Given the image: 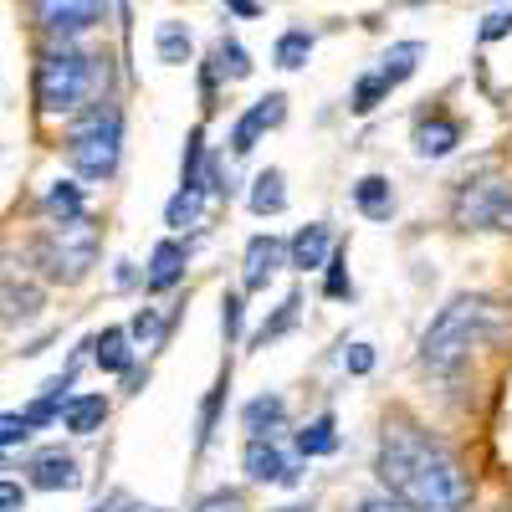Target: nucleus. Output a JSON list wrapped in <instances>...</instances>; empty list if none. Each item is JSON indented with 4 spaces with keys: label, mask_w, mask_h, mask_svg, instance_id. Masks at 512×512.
Wrapping results in <instances>:
<instances>
[{
    "label": "nucleus",
    "mask_w": 512,
    "mask_h": 512,
    "mask_svg": "<svg viewBox=\"0 0 512 512\" xmlns=\"http://www.w3.org/2000/svg\"><path fill=\"white\" fill-rule=\"evenodd\" d=\"M164 333H169V318H164L159 308H139L134 323H128V338H139V349H144V354L164 344Z\"/></svg>",
    "instance_id": "24"
},
{
    "label": "nucleus",
    "mask_w": 512,
    "mask_h": 512,
    "mask_svg": "<svg viewBox=\"0 0 512 512\" xmlns=\"http://www.w3.org/2000/svg\"><path fill=\"white\" fill-rule=\"evenodd\" d=\"M308 52H313V31H282V41H277V67H303L308 62Z\"/></svg>",
    "instance_id": "27"
},
{
    "label": "nucleus",
    "mask_w": 512,
    "mask_h": 512,
    "mask_svg": "<svg viewBox=\"0 0 512 512\" xmlns=\"http://www.w3.org/2000/svg\"><path fill=\"white\" fill-rule=\"evenodd\" d=\"M103 420H108V400L103 395H72L62 405V425H67L72 436H93Z\"/></svg>",
    "instance_id": "17"
},
{
    "label": "nucleus",
    "mask_w": 512,
    "mask_h": 512,
    "mask_svg": "<svg viewBox=\"0 0 512 512\" xmlns=\"http://www.w3.org/2000/svg\"><path fill=\"white\" fill-rule=\"evenodd\" d=\"M277 512H308V507H277Z\"/></svg>",
    "instance_id": "40"
},
{
    "label": "nucleus",
    "mask_w": 512,
    "mask_h": 512,
    "mask_svg": "<svg viewBox=\"0 0 512 512\" xmlns=\"http://www.w3.org/2000/svg\"><path fill=\"white\" fill-rule=\"evenodd\" d=\"M241 425H246V436H251V441H272L282 425H287V405H282V395H256V400L241 410Z\"/></svg>",
    "instance_id": "16"
},
{
    "label": "nucleus",
    "mask_w": 512,
    "mask_h": 512,
    "mask_svg": "<svg viewBox=\"0 0 512 512\" xmlns=\"http://www.w3.org/2000/svg\"><path fill=\"white\" fill-rule=\"evenodd\" d=\"M98 364L108 369V374H123L128 364H134V349H128V328H103V338H98Z\"/></svg>",
    "instance_id": "21"
},
{
    "label": "nucleus",
    "mask_w": 512,
    "mask_h": 512,
    "mask_svg": "<svg viewBox=\"0 0 512 512\" xmlns=\"http://www.w3.org/2000/svg\"><path fill=\"white\" fill-rule=\"evenodd\" d=\"M246 272H241V287L246 292H256V287H267L282 267H287V246L277 241V236H251L246 241V262H241Z\"/></svg>",
    "instance_id": "10"
},
{
    "label": "nucleus",
    "mask_w": 512,
    "mask_h": 512,
    "mask_svg": "<svg viewBox=\"0 0 512 512\" xmlns=\"http://www.w3.org/2000/svg\"><path fill=\"white\" fill-rule=\"evenodd\" d=\"M502 323H507V313L492 303V297L461 292V297H451V303L436 313V323L425 328L420 364L436 369V374H456L466 359H472V349H482L492 333H502Z\"/></svg>",
    "instance_id": "2"
},
{
    "label": "nucleus",
    "mask_w": 512,
    "mask_h": 512,
    "mask_svg": "<svg viewBox=\"0 0 512 512\" xmlns=\"http://www.w3.org/2000/svg\"><path fill=\"white\" fill-rule=\"evenodd\" d=\"M31 487H41V492H72L82 477H77V461L67 456V451H41V456H31Z\"/></svg>",
    "instance_id": "12"
},
{
    "label": "nucleus",
    "mask_w": 512,
    "mask_h": 512,
    "mask_svg": "<svg viewBox=\"0 0 512 512\" xmlns=\"http://www.w3.org/2000/svg\"><path fill=\"white\" fill-rule=\"evenodd\" d=\"M251 210L256 216H277V210H287V190H282V169H262L251 185Z\"/></svg>",
    "instance_id": "19"
},
{
    "label": "nucleus",
    "mask_w": 512,
    "mask_h": 512,
    "mask_svg": "<svg viewBox=\"0 0 512 512\" xmlns=\"http://www.w3.org/2000/svg\"><path fill=\"white\" fill-rule=\"evenodd\" d=\"M36 308H41L36 287H11V292H6V318H31Z\"/></svg>",
    "instance_id": "31"
},
{
    "label": "nucleus",
    "mask_w": 512,
    "mask_h": 512,
    "mask_svg": "<svg viewBox=\"0 0 512 512\" xmlns=\"http://www.w3.org/2000/svg\"><path fill=\"white\" fill-rule=\"evenodd\" d=\"M21 502H26L21 482H0V512H21Z\"/></svg>",
    "instance_id": "36"
},
{
    "label": "nucleus",
    "mask_w": 512,
    "mask_h": 512,
    "mask_svg": "<svg viewBox=\"0 0 512 512\" xmlns=\"http://www.w3.org/2000/svg\"><path fill=\"white\" fill-rule=\"evenodd\" d=\"M297 451H303V456H333L338 451V420L318 415L308 431H297Z\"/></svg>",
    "instance_id": "20"
},
{
    "label": "nucleus",
    "mask_w": 512,
    "mask_h": 512,
    "mask_svg": "<svg viewBox=\"0 0 512 512\" xmlns=\"http://www.w3.org/2000/svg\"><path fill=\"white\" fill-rule=\"evenodd\" d=\"M216 62H221V72H226L231 82L251 77V57H246V47H241V41H221V47H216Z\"/></svg>",
    "instance_id": "29"
},
{
    "label": "nucleus",
    "mask_w": 512,
    "mask_h": 512,
    "mask_svg": "<svg viewBox=\"0 0 512 512\" xmlns=\"http://www.w3.org/2000/svg\"><path fill=\"white\" fill-rule=\"evenodd\" d=\"M323 292L328 297H354V282H349V256L344 251H328V262H323Z\"/></svg>",
    "instance_id": "26"
},
{
    "label": "nucleus",
    "mask_w": 512,
    "mask_h": 512,
    "mask_svg": "<svg viewBox=\"0 0 512 512\" xmlns=\"http://www.w3.org/2000/svg\"><path fill=\"white\" fill-rule=\"evenodd\" d=\"M31 6H36V26L62 41L93 31L108 16V0H31Z\"/></svg>",
    "instance_id": "8"
},
{
    "label": "nucleus",
    "mask_w": 512,
    "mask_h": 512,
    "mask_svg": "<svg viewBox=\"0 0 512 512\" xmlns=\"http://www.w3.org/2000/svg\"><path fill=\"white\" fill-rule=\"evenodd\" d=\"M36 256H41V267H47L52 282H82L98 267V226L88 216L57 221L47 236L36 241Z\"/></svg>",
    "instance_id": "5"
},
{
    "label": "nucleus",
    "mask_w": 512,
    "mask_h": 512,
    "mask_svg": "<svg viewBox=\"0 0 512 512\" xmlns=\"http://www.w3.org/2000/svg\"><path fill=\"white\" fill-rule=\"evenodd\" d=\"M328 251H333V231H328L323 221H313V226H303V231L287 241V267H297V272H323Z\"/></svg>",
    "instance_id": "11"
},
{
    "label": "nucleus",
    "mask_w": 512,
    "mask_h": 512,
    "mask_svg": "<svg viewBox=\"0 0 512 512\" xmlns=\"http://www.w3.org/2000/svg\"><path fill=\"white\" fill-rule=\"evenodd\" d=\"M354 512H410V507H400V502H395L390 492H384V497H364V502H359Z\"/></svg>",
    "instance_id": "37"
},
{
    "label": "nucleus",
    "mask_w": 512,
    "mask_h": 512,
    "mask_svg": "<svg viewBox=\"0 0 512 512\" xmlns=\"http://www.w3.org/2000/svg\"><path fill=\"white\" fill-rule=\"evenodd\" d=\"M31 436V425L21 420V410H0V451L6 446H21Z\"/></svg>",
    "instance_id": "30"
},
{
    "label": "nucleus",
    "mask_w": 512,
    "mask_h": 512,
    "mask_svg": "<svg viewBox=\"0 0 512 512\" xmlns=\"http://www.w3.org/2000/svg\"><path fill=\"white\" fill-rule=\"evenodd\" d=\"M241 466H246V477L251 482H297V472L287 466V456L272 446V441H246V456H241Z\"/></svg>",
    "instance_id": "15"
},
{
    "label": "nucleus",
    "mask_w": 512,
    "mask_h": 512,
    "mask_svg": "<svg viewBox=\"0 0 512 512\" xmlns=\"http://www.w3.org/2000/svg\"><path fill=\"white\" fill-rule=\"evenodd\" d=\"M98 512H159V507H144V502H128V497H118V502H108V507H98Z\"/></svg>",
    "instance_id": "38"
},
{
    "label": "nucleus",
    "mask_w": 512,
    "mask_h": 512,
    "mask_svg": "<svg viewBox=\"0 0 512 512\" xmlns=\"http://www.w3.org/2000/svg\"><path fill=\"white\" fill-rule=\"evenodd\" d=\"M93 93H98V57H88L82 47H72V41H62V47H52L47 57H41V67H36V108L47 118L77 113L82 103H93Z\"/></svg>",
    "instance_id": "3"
},
{
    "label": "nucleus",
    "mask_w": 512,
    "mask_h": 512,
    "mask_svg": "<svg viewBox=\"0 0 512 512\" xmlns=\"http://www.w3.org/2000/svg\"><path fill=\"white\" fill-rule=\"evenodd\" d=\"M512 31V11H492L487 21H482V41H497V36H507Z\"/></svg>",
    "instance_id": "35"
},
{
    "label": "nucleus",
    "mask_w": 512,
    "mask_h": 512,
    "mask_svg": "<svg viewBox=\"0 0 512 512\" xmlns=\"http://www.w3.org/2000/svg\"><path fill=\"white\" fill-rule=\"evenodd\" d=\"M456 144H461V123H456V118L431 113V118L415 123V154H420V159H446Z\"/></svg>",
    "instance_id": "13"
},
{
    "label": "nucleus",
    "mask_w": 512,
    "mask_h": 512,
    "mask_svg": "<svg viewBox=\"0 0 512 512\" xmlns=\"http://www.w3.org/2000/svg\"><path fill=\"white\" fill-rule=\"evenodd\" d=\"M190 52H195L190 31H185L180 21H164V26H159V62H164V67H185Z\"/></svg>",
    "instance_id": "22"
},
{
    "label": "nucleus",
    "mask_w": 512,
    "mask_h": 512,
    "mask_svg": "<svg viewBox=\"0 0 512 512\" xmlns=\"http://www.w3.org/2000/svg\"><path fill=\"white\" fill-rule=\"evenodd\" d=\"M205 195H210L205 185H200V190H180L175 200H169V210H164V221L175 226V231L195 226V221H200V205H205Z\"/></svg>",
    "instance_id": "25"
},
{
    "label": "nucleus",
    "mask_w": 512,
    "mask_h": 512,
    "mask_svg": "<svg viewBox=\"0 0 512 512\" xmlns=\"http://www.w3.org/2000/svg\"><path fill=\"white\" fill-rule=\"evenodd\" d=\"M221 328H226V338H236V333H241V297H236V292H226V297H221Z\"/></svg>",
    "instance_id": "32"
},
{
    "label": "nucleus",
    "mask_w": 512,
    "mask_h": 512,
    "mask_svg": "<svg viewBox=\"0 0 512 512\" xmlns=\"http://www.w3.org/2000/svg\"><path fill=\"white\" fill-rule=\"evenodd\" d=\"M195 512H246V507H241V497H236V492H210Z\"/></svg>",
    "instance_id": "34"
},
{
    "label": "nucleus",
    "mask_w": 512,
    "mask_h": 512,
    "mask_svg": "<svg viewBox=\"0 0 512 512\" xmlns=\"http://www.w3.org/2000/svg\"><path fill=\"white\" fill-rule=\"evenodd\" d=\"M451 221L461 231H512V180L502 169H477L451 195Z\"/></svg>",
    "instance_id": "4"
},
{
    "label": "nucleus",
    "mask_w": 512,
    "mask_h": 512,
    "mask_svg": "<svg viewBox=\"0 0 512 512\" xmlns=\"http://www.w3.org/2000/svg\"><path fill=\"white\" fill-rule=\"evenodd\" d=\"M185 262H190V246H180V241H159L154 256H149L144 287H149V292H169V287L185 277Z\"/></svg>",
    "instance_id": "14"
},
{
    "label": "nucleus",
    "mask_w": 512,
    "mask_h": 512,
    "mask_svg": "<svg viewBox=\"0 0 512 512\" xmlns=\"http://www.w3.org/2000/svg\"><path fill=\"white\" fill-rule=\"evenodd\" d=\"M282 113H287V98H282V93L256 98V103L236 118V128H231V154H251V149H256V139H262L267 128H277V123H282Z\"/></svg>",
    "instance_id": "9"
},
{
    "label": "nucleus",
    "mask_w": 512,
    "mask_h": 512,
    "mask_svg": "<svg viewBox=\"0 0 512 512\" xmlns=\"http://www.w3.org/2000/svg\"><path fill=\"white\" fill-rule=\"evenodd\" d=\"M379 482L410 512H461L466 502H472V482H466L461 461L431 431H420V425L405 420V415L384 420Z\"/></svg>",
    "instance_id": "1"
},
{
    "label": "nucleus",
    "mask_w": 512,
    "mask_h": 512,
    "mask_svg": "<svg viewBox=\"0 0 512 512\" xmlns=\"http://www.w3.org/2000/svg\"><path fill=\"white\" fill-rule=\"evenodd\" d=\"M297 313H303V297H297V292H292V297H282V308H277L262 328H256V349H267V344H277L282 333H292Z\"/></svg>",
    "instance_id": "23"
},
{
    "label": "nucleus",
    "mask_w": 512,
    "mask_h": 512,
    "mask_svg": "<svg viewBox=\"0 0 512 512\" xmlns=\"http://www.w3.org/2000/svg\"><path fill=\"white\" fill-rule=\"evenodd\" d=\"M415 62H420V41H400V47L384 52V62L354 82V113H369L384 93H395L400 82L415 72Z\"/></svg>",
    "instance_id": "7"
},
{
    "label": "nucleus",
    "mask_w": 512,
    "mask_h": 512,
    "mask_svg": "<svg viewBox=\"0 0 512 512\" xmlns=\"http://www.w3.org/2000/svg\"><path fill=\"white\" fill-rule=\"evenodd\" d=\"M47 210L57 221H72V216H82V190L72 185V180H57L52 190H47Z\"/></svg>",
    "instance_id": "28"
},
{
    "label": "nucleus",
    "mask_w": 512,
    "mask_h": 512,
    "mask_svg": "<svg viewBox=\"0 0 512 512\" xmlns=\"http://www.w3.org/2000/svg\"><path fill=\"white\" fill-rule=\"evenodd\" d=\"M344 369H349V374H369V369H374V349H369V344H349Z\"/></svg>",
    "instance_id": "33"
},
{
    "label": "nucleus",
    "mask_w": 512,
    "mask_h": 512,
    "mask_svg": "<svg viewBox=\"0 0 512 512\" xmlns=\"http://www.w3.org/2000/svg\"><path fill=\"white\" fill-rule=\"evenodd\" d=\"M67 154H72V164H77V175H88V180H108L113 169H118V154H123V113L98 103L88 118H82V123L72 128Z\"/></svg>",
    "instance_id": "6"
},
{
    "label": "nucleus",
    "mask_w": 512,
    "mask_h": 512,
    "mask_svg": "<svg viewBox=\"0 0 512 512\" xmlns=\"http://www.w3.org/2000/svg\"><path fill=\"white\" fill-rule=\"evenodd\" d=\"M226 6H231L236 16H256V0H226Z\"/></svg>",
    "instance_id": "39"
},
{
    "label": "nucleus",
    "mask_w": 512,
    "mask_h": 512,
    "mask_svg": "<svg viewBox=\"0 0 512 512\" xmlns=\"http://www.w3.org/2000/svg\"><path fill=\"white\" fill-rule=\"evenodd\" d=\"M354 205L364 210L369 221H390V216H395V190H390V180H384V175H364V180L354 185Z\"/></svg>",
    "instance_id": "18"
}]
</instances>
